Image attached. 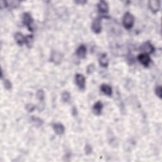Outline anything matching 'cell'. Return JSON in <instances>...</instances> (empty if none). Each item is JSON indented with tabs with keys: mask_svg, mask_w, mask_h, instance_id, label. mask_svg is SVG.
I'll return each mask as SVG.
<instances>
[{
	"mask_svg": "<svg viewBox=\"0 0 162 162\" xmlns=\"http://www.w3.org/2000/svg\"><path fill=\"white\" fill-rule=\"evenodd\" d=\"M134 23V16L129 12L126 13L123 18V25L127 29H130L132 27Z\"/></svg>",
	"mask_w": 162,
	"mask_h": 162,
	"instance_id": "obj_1",
	"label": "cell"
},
{
	"mask_svg": "<svg viewBox=\"0 0 162 162\" xmlns=\"http://www.w3.org/2000/svg\"><path fill=\"white\" fill-rule=\"evenodd\" d=\"M140 50L141 51H143V53L149 55V54H151L152 53L154 52V48L150 42L148 41L144 43L143 45L141 46Z\"/></svg>",
	"mask_w": 162,
	"mask_h": 162,
	"instance_id": "obj_2",
	"label": "cell"
},
{
	"mask_svg": "<svg viewBox=\"0 0 162 162\" xmlns=\"http://www.w3.org/2000/svg\"><path fill=\"white\" fill-rule=\"evenodd\" d=\"M76 82L77 86L81 90H84L86 87V79L83 75L77 73L76 76Z\"/></svg>",
	"mask_w": 162,
	"mask_h": 162,
	"instance_id": "obj_3",
	"label": "cell"
},
{
	"mask_svg": "<svg viewBox=\"0 0 162 162\" xmlns=\"http://www.w3.org/2000/svg\"><path fill=\"white\" fill-rule=\"evenodd\" d=\"M23 23L27 27L30 31H32V25L33 23V19L32 18L31 15H30L28 13H25L23 15Z\"/></svg>",
	"mask_w": 162,
	"mask_h": 162,
	"instance_id": "obj_4",
	"label": "cell"
},
{
	"mask_svg": "<svg viewBox=\"0 0 162 162\" xmlns=\"http://www.w3.org/2000/svg\"><path fill=\"white\" fill-rule=\"evenodd\" d=\"M63 60V55L58 51H53L51 55L50 61L56 65H59Z\"/></svg>",
	"mask_w": 162,
	"mask_h": 162,
	"instance_id": "obj_5",
	"label": "cell"
},
{
	"mask_svg": "<svg viewBox=\"0 0 162 162\" xmlns=\"http://www.w3.org/2000/svg\"><path fill=\"white\" fill-rule=\"evenodd\" d=\"M137 59L139 60V62L144 67H148L151 62V58L150 56L145 53H142L138 55Z\"/></svg>",
	"mask_w": 162,
	"mask_h": 162,
	"instance_id": "obj_6",
	"label": "cell"
},
{
	"mask_svg": "<svg viewBox=\"0 0 162 162\" xmlns=\"http://www.w3.org/2000/svg\"><path fill=\"white\" fill-rule=\"evenodd\" d=\"M101 19L100 17L96 18L93 20L92 23V30L96 34H99L101 31Z\"/></svg>",
	"mask_w": 162,
	"mask_h": 162,
	"instance_id": "obj_7",
	"label": "cell"
},
{
	"mask_svg": "<svg viewBox=\"0 0 162 162\" xmlns=\"http://www.w3.org/2000/svg\"><path fill=\"white\" fill-rule=\"evenodd\" d=\"M148 6H149L150 9L151 10V12L156 13L160 9V2L157 0H151L148 3Z\"/></svg>",
	"mask_w": 162,
	"mask_h": 162,
	"instance_id": "obj_8",
	"label": "cell"
},
{
	"mask_svg": "<svg viewBox=\"0 0 162 162\" xmlns=\"http://www.w3.org/2000/svg\"><path fill=\"white\" fill-rule=\"evenodd\" d=\"M53 129L57 135H62L65 132V127L62 124L55 123L52 125Z\"/></svg>",
	"mask_w": 162,
	"mask_h": 162,
	"instance_id": "obj_9",
	"label": "cell"
},
{
	"mask_svg": "<svg viewBox=\"0 0 162 162\" xmlns=\"http://www.w3.org/2000/svg\"><path fill=\"white\" fill-rule=\"evenodd\" d=\"M87 54V48L84 45H80L76 50V55L80 58H85Z\"/></svg>",
	"mask_w": 162,
	"mask_h": 162,
	"instance_id": "obj_10",
	"label": "cell"
},
{
	"mask_svg": "<svg viewBox=\"0 0 162 162\" xmlns=\"http://www.w3.org/2000/svg\"><path fill=\"white\" fill-rule=\"evenodd\" d=\"M97 9L99 12L103 13H106L108 12L109 7L108 5V3L104 1H101L97 4Z\"/></svg>",
	"mask_w": 162,
	"mask_h": 162,
	"instance_id": "obj_11",
	"label": "cell"
},
{
	"mask_svg": "<svg viewBox=\"0 0 162 162\" xmlns=\"http://www.w3.org/2000/svg\"><path fill=\"white\" fill-rule=\"evenodd\" d=\"M103 110V104L101 101H97L93 106V112L96 115H100L102 112Z\"/></svg>",
	"mask_w": 162,
	"mask_h": 162,
	"instance_id": "obj_12",
	"label": "cell"
},
{
	"mask_svg": "<svg viewBox=\"0 0 162 162\" xmlns=\"http://www.w3.org/2000/svg\"><path fill=\"white\" fill-rule=\"evenodd\" d=\"M100 89H101V91H102L104 94H106V95L108 96H111V95H112V88H111L109 85L103 84L101 86Z\"/></svg>",
	"mask_w": 162,
	"mask_h": 162,
	"instance_id": "obj_13",
	"label": "cell"
},
{
	"mask_svg": "<svg viewBox=\"0 0 162 162\" xmlns=\"http://www.w3.org/2000/svg\"><path fill=\"white\" fill-rule=\"evenodd\" d=\"M15 39L19 46H22L23 43H25V37L23 36L22 33L16 32L15 34Z\"/></svg>",
	"mask_w": 162,
	"mask_h": 162,
	"instance_id": "obj_14",
	"label": "cell"
},
{
	"mask_svg": "<svg viewBox=\"0 0 162 162\" xmlns=\"http://www.w3.org/2000/svg\"><path fill=\"white\" fill-rule=\"evenodd\" d=\"M99 62L100 65L103 67H107L108 65V60L107 55L106 53H103L100 57Z\"/></svg>",
	"mask_w": 162,
	"mask_h": 162,
	"instance_id": "obj_15",
	"label": "cell"
},
{
	"mask_svg": "<svg viewBox=\"0 0 162 162\" xmlns=\"http://www.w3.org/2000/svg\"><path fill=\"white\" fill-rule=\"evenodd\" d=\"M33 43H34V38L32 35H28L25 37V43L26 44V45L28 48H31L33 45Z\"/></svg>",
	"mask_w": 162,
	"mask_h": 162,
	"instance_id": "obj_16",
	"label": "cell"
},
{
	"mask_svg": "<svg viewBox=\"0 0 162 162\" xmlns=\"http://www.w3.org/2000/svg\"><path fill=\"white\" fill-rule=\"evenodd\" d=\"M31 121H32V122L36 126H38V127L42 126V124H43V120L41 119H40L39 118H38V117H32L31 118Z\"/></svg>",
	"mask_w": 162,
	"mask_h": 162,
	"instance_id": "obj_17",
	"label": "cell"
},
{
	"mask_svg": "<svg viewBox=\"0 0 162 162\" xmlns=\"http://www.w3.org/2000/svg\"><path fill=\"white\" fill-rule=\"evenodd\" d=\"M70 99V94L69 92L67 91H65L63 92L62 94V100H63V102L67 103Z\"/></svg>",
	"mask_w": 162,
	"mask_h": 162,
	"instance_id": "obj_18",
	"label": "cell"
},
{
	"mask_svg": "<svg viewBox=\"0 0 162 162\" xmlns=\"http://www.w3.org/2000/svg\"><path fill=\"white\" fill-rule=\"evenodd\" d=\"M37 97L40 101H43L45 100V93H44V91L42 89H39L37 92Z\"/></svg>",
	"mask_w": 162,
	"mask_h": 162,
	"instance_id": "obj_19",
	"label": "cell"
},
{
	"mask_svg": "<svg viewBox=\"0 0 162 162\" xmlns=\"http://www.w3.org/2000/svg\"><path fill=\"white\" fill-rule=\"evenodd\" d=\"M155 93L157 95V96L160 98H161L162 96V88L161 86H158L155 89Z\"/></svg>",
	"mask_w": 162,
	"mask_h": 162,
	"instance_id": "obj_20",
	"label": "cell"
},
{
	"mask_svg": "<svg viewBox=\"0 0 162 162\" xmlns=\"http://www.w3.org/2000/svg\"><path fill=\"white\" fill-rule=\"evenodd\" d=\"M25 108L27 110V111H29V112H32V111H33L36 109V106L34 105L33 104L29 103L26 105Z\"/></svg>",
	"mask_w": 162,
	"mask_h": 162,
	"instance_id": "obj_21",
	"label": "cell"
},
{
	"mask_svg": "<svg viewBox=\"0 0 162 162\" xmlns=\"http://www.w3.org/2000/svg\"><path fill=\"white\" fill-rule=\"evenodd\" d=\"M3 84H4L5 87L6 89L9 90L12 88V84L8 79H5L4 81H3Z\"/></svg>",
	"mask_w": 162,
	"mask_h": 162,
	"instance_id": "obj_22",
	"label": "cell"
},
{
	"mask_svg": "<svg viewBox=\"0 0 162 162\" xmlns=\"http://www.w3.org/2000/svg\"><path fill=\"white\" fill-rule=\"evenodd\" d=\"M94 70V64H91V65H89L88 67H87V72L89 74L93 72Z\"/></svg>",
	"mask_w": 162,
	"mask_h": 162,
	"instance_id": "obj_23",
	"label": "cell"
},
{
	"mask_svg": "<svg viewBox=\"0 0 162 162\" xmlns=\"http://www.w3.org/2000/svg\"><path fill=\"white\" fill-rule=\"evenodd\" d=\"M85 151L86 154H89L92 153V148L90 146V145L87 144L85 147Z\"/></svg>",
	"mask_w": 162,
	"mask_h": 162,
	"instance_id": "obj_24",
	"label": "cell"
},
{
	"mask_svg": "<svg viewBox=\"0 0 162 162\" xmlns=\"http://www.w3.org/2000/svg\"><path fill=\"white\" fill-rule=\"evenodd\" d=\"M77 113V112L76 108L73 107V109H72V114L73 115H76Z\"/></svg>",
	"mask_w": 162,
	"mask_h": 162,
	"instance_id": "obj_25",
	"label": "cell"
},
{
	"mask_svg": "<svg viewBox=\"0 0 162 162\" xmlns=\"http://www.w3.org/2000/svg\"><path fill=\"white\" fill-rule=\"evenodd\" d=\"M76 3H81V4H82V3H86V1H83V2H82V1H77Z\"/></svg>",
	"mask_w": 162,
	"mask_h": 162,
	"instance_id": "obj_26",
	"label": "cell"
}]
</instances>
